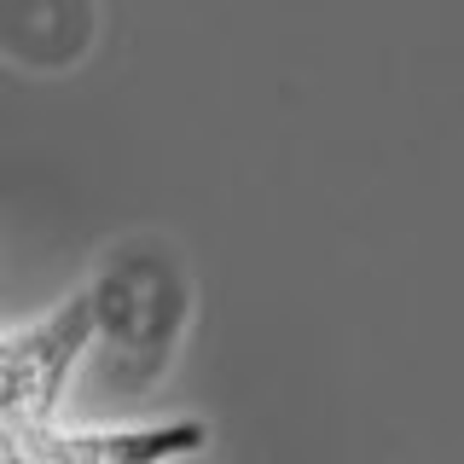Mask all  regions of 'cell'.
<instances>
[{"mask_svg": "<svg viewBox=\"0 0 464 464\" xmlns=\"http://www.w3.org/2000/svg\"><path fill=\"white\" fill-rule=\"evenodd\" d=\"M93 343V296H70L41 325L0 337V464H169L192 453L203 424H140V430H64L53 418L58 389L82 348Z\"/></svg>", "mask_w": 464, "mask_h": 464, "instance_id": "6da1fadb", "label": "cell"}]
</instances>
